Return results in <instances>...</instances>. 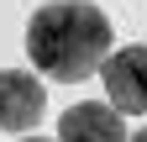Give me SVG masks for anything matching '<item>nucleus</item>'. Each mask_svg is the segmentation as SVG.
<instances>
[{"mask_svg": "<svg viewBox=\"0 0 147 142\" xmlns=\"http://www.w3.org/2000/svg\"><path fill=\"white\" fill-rule=\"evenodd\" d=\"M26 142H47V137H26Z\"/></svg>", "mask_w": 147, "mask_h": 142, "instance_id": "423d86ee", "label": "nucleus"}, {"mask_svg": "<svg viewBox=\"0 0 147 142\" xmlns=\"http://www.w3.org/2000/svg\"><path fill=\"white\" fill-rule=\"evenodd\" d=\"M47 111V90L37 74H21V68H5L0 74V126L5 132H26L37 126Z\"/></svg>", "mask_w": 147, "mask_h": 142, "instance_id": "7ed1b4c3", "label": "nucleus"}, {"mask_svg": "<svg viewBox=\"0 0 147 142\" xmlns=\"http://www.w3.org/2000/svg\"><path fill=\"white\" fill-rule=\"evenodd\" d=\"M95 74L105 79V100L121 116H147V42H126L116 53H105Z\"/></svg>", "mask_w": 147, "mask_h": 142, "instance_id": "f03ea898", "label": "nucleus"}, {"mask_svg": "<svg viewBox=\"0 0 147 142\" xmlns=\"http://www.w3.org/2000/svg\"><path fill=\"white\" fill-rule=\"evenodd\" d=\"M126 142H147V132H137V137H126Z\"/></svg>", "mask_w": 147, "mask_h": 142, "instance_id": "39448f33", "label": "nucleus"}, {"mask_svg": "<svg viewBox=\"0 0 147 142\" xmlns=\"http://www.w3.org/2000/svg\"><path fill=\"white\" fill-rule=\"evenodd\" d=\"M110 53V16L89 0H53L26 21V58L47 79H89Z\"/></svg>", "mask_w": 147, "mask_h": 142, "instance_id": "f257e3e1", "label": "nucleus"}, {"mask_svg": "<svg viewBox=\"0 0 147 142\" xmlns=\"http://www.w3.org/2000/svg\"><path fill=\"white\" fill-rule=\"evenodd\" d=\"M58 142H126V121L110 100H84L58 116Z\"/></svg>", "mask_w": 147, "mask_h": 142, "instance_id": "20e7f679", "label": "nucleus"}]
</instances>
